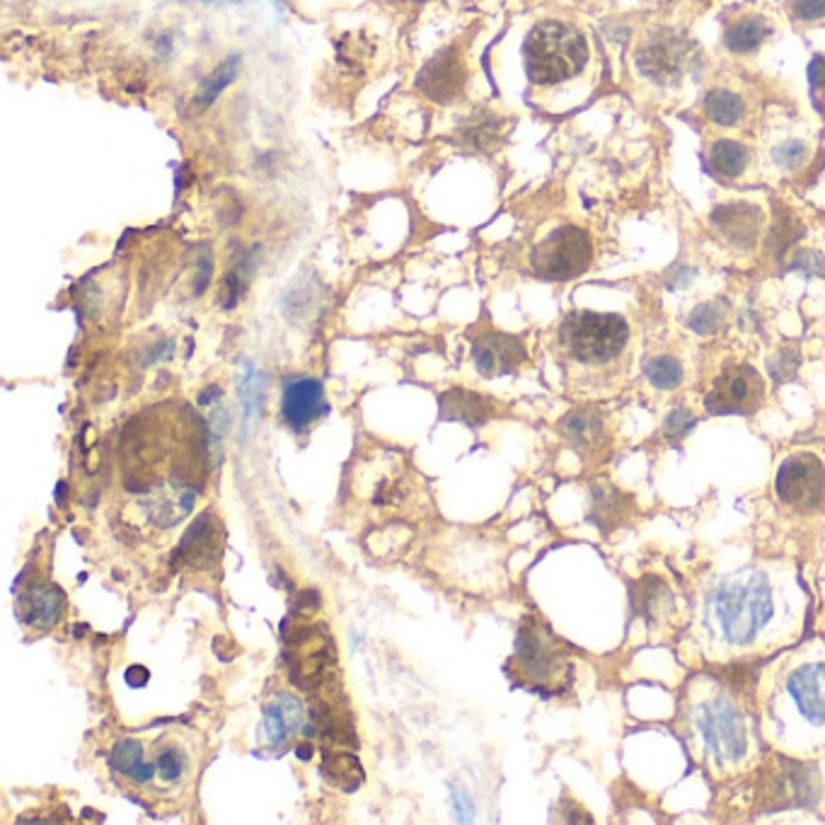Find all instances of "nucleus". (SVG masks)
<instances>
[{"label":"nucleus","instance_id":"f257e3e1","mask_svg":"<svg viewBox=\"0 0 825 825\" xmlns=\"http://www.w3.org/2000/svg\"><path fill=\"white\" fill-rule=\"evenodd\" d=\"M586 63V37L567 22H538L523 42L525 75L533 85L564 83L584 71Z\"/></svg>","mask_w":825,"mask_h":825},{"label":"nucleus","instance_id":"f03ea898","mask_svg":"<svg viewBox=\"0 0 825 825\" xmlns=\"http://www.w3.org/2000/svg\"><path fill=\"white\" fill-rule=\"evenodd\" d=\"M709 608L729 644H748L775 613L770 586L763 574L719 584L709 596Z\"/></svg>","mask_w":825,"mask_h":825},{"label":"nucleus","instance_id":"7ed1b4c3","mask_svg":"<svg viewBox=\"0 0 825 825\" xmlns=\"http://www.w3.org/2000/svg\"><path fill=\"white\" fill-rule=\"evenodd\" d=\"M569 659V646L545 622L525 617L521 630H518L513 663L528 688L538 690L542 695L567 690L571 673H574Z\"/></svg>","mask_w":825,"mask_h":825},{"label":"nucleus","instance_id":"20e7f679","mask_svg":"<svg viewBox=\"0 0 825 825\" xmlns=\"http://www.w3.org/2000/svg\"><path fill=\"white\" fill-rule=\"evenodd\" d=\"M630 342V325L622 315L574 310L559 325V344L574 361L600 363L615 361Z\"/></svg>","mask_w":825,"mask_h":825},{"label":"nucleus","instance_id":"39448f33","mask_svg":"<svg viewBox=\"0 0 825 825\" xmlns=\"http://www.w3.org/2000/svg\"><path fill=\"white\" fill-rule=\"evenodd\" d=\"M593 264V240L579 225H559L530 252V267L545 281H571Z\"/></svg>","mask_w":825,"mask_h":825},{"label":"nucleus","instance_id":"423d86ee","mask_svg":"<svg viewBox=\"0 0 825 825\" xmlns=\"http://www.w3.org/2000/svg\"><path fill=\"white\" fill-rule=\"evenodd\" d=\"M821 796L818 772L809 763L775 758L763 772V809L782 811L796 806H813Z\"/></svg>","mask_w":825,"mask_h":825},{"label":"nucleus","instance_id":"0eeeda50","mask_svg":"<svg viewBox=\"0 0 825 825\" xmlns=\"http://www.w3.org/2000/svg\"><path fill=\"white\" fill-rule=\"evenodd\" d=\"M777 499L799 513H816L825 509V465L816 455H792L777 470Z\"/></svg>","mask_w":825,"mask_h":825},{"label":"nucleus","instance_id":"6e6552de","mask_svg":"<svg viewBox=\"0 0 825 825\" xmlns=\"http://www.w3.org/2000/svg\"><path fill=\"white\" fill-rule=\"evenodd\" d=\"M765 402V380L748 363L724 368L712 383V390L705 397V409L709 414H755Z\"/></svg>","mask_w":825,"mask_h":825},{"label":"nucleus","instance_id":"1a4fd4ad","mask_svg":"<svg viewBox=\"0 0 825 825\" xmlns=\"http://www.w3.org/2000/svg\"><path fill=\"white\" fill-rule=\"evenodd\" d=\"M697 729L719 763H736L746 755V719L729 700H712L697 712Z\"/></svg>","mask_w":825,"mask_h":825},{"label":"nucleus","instance_id":"9d476101","mask_svg":"<svg viewBox=\"0 0 825 825\" xmlns=\"http://www.w3.org/2000/svg\"><path fill=\"white\" fill-rule=\"evenodd\" d=\"M695 44L678 32H656L637 51V68L656 85H675L695 63Z\"/></svg>","mask_w":825,"mask_h":825},{"label":"nucleus","instance_id":"9b49d317","mask_svg":"<svg viewBox=\"0 0 825 825\" xmlns=\"http://www.w3.org/2000/svg\"><path fill=\"white\" fill-rule=\"evenodd\" d=\"M465 83L467 66L458 46L438 51L434 59L421 68L417 78V88L438 105H450L458 97H463Z\"/></svg>","mask_w":825,"mask_h":825},{"label":"nucleus","instance_id":"f8f14e48","mask_svg":"<svg viewBox=\"0 0 825 825\" xmlns=\"http://www.w3.org/2000/svg\"><path fill=\"white\" fill-rule=\"evenodd\" d=\"M709 223L729 245L736 250H753L763 235V209L748 201H731V204H719L709 213Z\"/></svg>","mask_w":825,"mask_h":825},{"label":"nucleus","instance_id":"ddd939ff","mask_svg":"<svg viewBox=\"0 0 825 825\" xmlns=\"http://www.w3.org/2000/svg\"><path fill=\"white\" fill-rule=\"evenodd\" d=\"M472 359L484 378H499V375L518 371L528 359V351H525L523 339L516 334L484 332L472 344Z\"/></svg>","mask_w":825,"mask_h":825},{"label":"nucleus","instance_id":"4468645a","mask_svg":"<svg viewBox=\"0 0 825 825\" xmlns=\"http://www.w3.org/2000/svg\"><path fill=\"white\" fill-rule=\"evenodd\" d=\"M223 552V528L213 511H204L189 525L184 538L177 547V562L187 564L192 569H213V564L221 562Z\"/></svg>","mask_w":825,"mask_h":825},{"label":"nucleus","instance_id":"2eb2a0df","mask_svg":"<svg viewBox=\"0 0 825 825\" xmlns=\"http://www.w3.org/2000/svg\"><path fill=\"white\" fill-rule=\"evenodd\" d=\"M327 412L325 388L315 378L288 380L281 395V414L293 431H305Z\"/></svg>","mask_w":825,"mask_h":825},{"label":"nucleus","instance_id":"dca6fc26","mask_svg":"<svg viewBox=\"0 0 825 825\" xmlns=\"http://www.w3.org/2000/svg\"><path fill=\"white\" fill-rule=\"evenodd\" d=\"M787 690L811 724L825 726V663H806L789 675Z\"/></svg>","mask_w":825,"mask_h":825},{"label":"nucleus","instance_id":"f3484780","mask_svg":"<svg viewBox=\"0 0 825 825\" xmlns=\"http://www.w3.org/2000/svg\"><path fill=\"white\" fill-rule=\"evenodd\" d=\"M559 431L567 438V443L579 455H596L608 443V434H605L603 414L596 407L574 409L567 417L559 421Z\"/></svg>","mask_w":825,"mask_h":825},{"label":"nucleus","instance_id":"a211bd4d","mask_svg":"<svg viewBox=\"0 0 825 825\" xmlns=\"http://www.w3.org/2000/svg\"><path fill=\"white\" fill-rule=\"evenodd\" d=\"M634 509V499L630 494L620 492L615 484L596 482L591 489V509H588V521H591L600 533H613L615 528L625 525Z\"/></svg>","mask_w":825,"mask_h":825},{"label":"nucleus","instance_id":"6ab92c4d","mask_svg":"<svg viewBox=\"0 0 825 825\" xmlns=\"http://www.w3.org/2000/svg\"><path fill=\"white\" fill-rule=\"evenodd\" d=\"M438 407H441V419L463 421V424L472 426V429L484 426L496 414V405L489 397L463 388L443 392L438 397Z\"/></svg>","mask_w":825,"mask_h":825},{"label":"nucleus","instance_id":"aec40b11","mask_svg":"<svg viewBox=\"0 0 825 825\" xmlns=\"http://www.w3.org/2000/svg\"><path fill=\"white\" fill-rule=\"evenodd\" d=\"M63 615V591L61 588L42 584L32 586L22 593L20 598V620L25 625L39 627V630H49Z\"/></svg>","mask_w":825,"mask_h":825},{"label":"nucleus","instance_id":"412c9836","mask_svg":"<svg viewBox=\"0 0 825 825\" xmlns=\"http://www.w3.org/2000/svg\"><path fill=\"white\" fill-rule=\"evenodd\" d=\"M303 724V705L298 697L293 695H279L269 702L264 709L262 731L267 738L269 748H279L291 738Z\"/></svg>","mask_w":825,"mask_h":825},{"label":"nucleus","instance_id":"4be33fe9","mask_svg":"<svg viewBox=\"0 0 825 825\" xmlns=\"http://www.w3.org/2000/svg\"><path fill=\"white\" fill-rule=\"evenodd\" d=\"M630 605L632 617H644L646 625H654L671 613L673 593L661 579L646 576L630 586Z\"/></svg>","mask_w":825,"mask_h":825},{"label":"nucleus","instance_id":"5701e85b","mask_svg":"<svg viewBox=\"0 0 825 825\" xmlns=\"http://www.w3.org/2000/svg\"><path fill=\"white\" fill-rule=\"evenodd\" d=\"M112 770L117 775L126 777L134 784H150L155 782V763L153 758H148L146 746L138 738H121L117 746L112 748Z\"/></svg>","mask_w":825,"mask_h":825},{"label":"nucleus","instance_id":"b1692460","mask_svg":"<svg viewBox=\"0 0 825 825\" xmlns=\"http://www.w3.org/2000/svg\"><path fill=\"white\" fill-rule=\"evenodd\" d=\"M806 235V225L789 206L772 201V225L765 235V252L772 259H782Z\"/></svg>","mask_w":825,"mask_h":825},{"label":"nucleus","instance_id":"393cba45","mask_svg":"<svg viewBox=\"0 0 825 825\" xmlns=\"http://www.w3.org/2000/svg\"><path fill=\"white\" fill-rule=\"evenodd\" d=\"M750 165V148L734 138H719L709 150L707 167L719 180H736Z\"/></svg>","mask_w":825,"mask_h":825},{"label":"nucleus","instance_id":"a878e982","mask_svg":"<svg viewBox=\"0 0 825 825\" xmlns=\"http://www.w3.org/2000/svg\"><path fill=\"white\" fill-rule=\"evenodd\" d=\"M772 27L765 17L760 15H746L738 17V20L731 22L724 32V44L726 49L734 51V54H753L760 46L765 44V39L770 37Z\"/></svg>","mask_w":825,"mask_h":825},{"label":"nucleus","instance_id":"bb28decb","mask_svg":"<svg viewBox=\"0 0 825 825\" xmlns=\"http://www.w3.org/2000/svg\"><path fill=\"white\" fill-rule=\"evenodd\" d=\"M155 763V780L160 784H167V787H175V784H182L187 780L189 772V753L184 750L180 743L167 741L158 748V753L153 755Z\"/></svg>","mask_w":825,"mask_h":825},{"label":"nucleus","instance_id":"cd10ccee","mask_svg":"<svg viewBox=\"0 0 825 825\" xmlns=\"http://www.w3.org/2000/svg\"><path fill=\"white\" fill-rule=\"evenodd\" d=\"M705 114L719 126H736L746 117V102L736 92L717 88L709 90L705 97Z\"/></svg>","mask_w":825,"mask_h":825},{"label":"nucleus","instance_id":"c85d7f7f","mask_svg":"<svg viewBox=\"0 0 825 825\" xmlns=\"http://www.w3.org/2000/svg\"><path fill=\"white\" fill-rule=\"evenodd\" d=\"M238 68H240V56H228V59H225L221 66H218L216 71H213L209 78L199 85L192 105L199 109V112L201 109L211 107L213 102L218 100V95H221V92L228 88L235 78H238Z\"/></svg>","mask_w":825,"mask_h":825},{"label":"nucleus","instance_id":"c756f323","mask_svg":"<svg viewBox=\"0 0 825 825\" xmlns=\"http://www.w3.org/2000/svg\"><path fill=\"white\" fill-rule=\"evenodd\" d=\"M501 138H504V134H501V119L489 112L472 117L463 129L465 146H470L475 150H484V153H489V150H494L496 146H499Z\"/></svg>","mask_w":825,"mask_h":825},{"label":"nucleus","instance_id":"7c9ffc66","mask_svg":"<svg viewBox=\"0 0 825 825\" xmlns=\"http://www.w3.org/2000/svg\"><path fill=\"white\" fill-rule=\"evenodd\" d=\"M726 317H729V303L726 300H707V303H700L692 310L688 317V327L692 332L707 337V334H717L726 325Z\"/></svg>","mask_w":825,"mask_h":825},{"label":"nucleus","instance_id":"2f4dec72","mask_svg":"<svg viewBox=\"0 0 825 825\" xmlns=\"http://www.w3.org/2000/svg\"><path fill=\"white\" fill-rule=\"evenodd\" d=\"M644 373L651 380V385L659 390H675L683 383L685 375L683 363L675 359V356H654V359L646 361Z\"/></svg>","mask_w":825,"mask_h":825},{"label":"nucleus","instance_id":"473e14b6","mask_svg":"<svg viewBox=\"0 0 825 825\" xmlns=\"http://www.w3.org/2000/svg\"><path fill=\"white\" fill-rule=\"evenodd\" d=\"M264 375L257 371L255 366H250L247 363L245 366V375H242L240 380V400H242V407H245V419H255L259 417V412H262L264 407Z\"/></svg>","mask_w":825,"mask_h":825},{"label":"nucleus","instance_id":"72a5a7b5","mask_svg":"<svg viewBox=\"0 0 825 825\" xmlns=\"http://www.w3.org/2000/svg\"><path fill=\"white\" fill-rule=\"evenodd\" d=\"M809 155V143L799 141V138H789V141L780 143V146L772 150V160H775L782 170H796V167H801L809 160Z\"/></svg>","mask_w":825,"mask_h":825},{"label":"nucleus","instance_id":"f704fd0d","mask_svg":"<svg viewBox=\"0 0 825 825\" xmlns=\"http://www.w3.org/2000/svg\"><path fill=\"white\" fill-rule=\"evenodd\" d=\"M799 363H801L799 351L782 349V351H777L770 361H767V373H770V378L775 380L777 385L789 383V380L796 375V371H799Z\"/></svg>","mask_w":825,"mask_h":825},{"label":"nucleus","instance_id":"c9c22d12","mask_svg":"<svg viewBox=\"0 0 825 825\" xmlns=\"http://www.w3.org/2000/svg\"><path fill=\"white\" fill-rule=\"evenodd\" d=\"M697 419L688 407H675L666 419H663V436L668 441H683L685 436L695 429Z\"/></svg>","mask_w":825,"mask_h":825},{"label":"nucleus","instance_id":"e433bc0d","mask_svg":"<svg viewBox=\"0 0 825 825\" xmlns=\"http://www.w3.org/2000/svg\"><path fill=\"white\" fill-rule=\"evenodd\" d=\"M789 13L796 22H818L825 17V0H789Z\"/></svg>","mask_w":825,"mask_h":825},{"label":"nucleus","instance_id":"4c0bfd02","mask_svg":"<svg viewBox=\"0 0 825 825\" xmlns=\"http://www.w3.org/2000/svg\"><path fill=\"white\" fill-rule=\"evenodd\" d=\"M787 269L801 271V274H806V276H825V259L818 255V252L804 250L792 259V264H789Z\"/></svg>","mask_w":825,"mask_h":825},{"label":"nucleus","instance_id":"58836bf2","mask_svg":"<svg viewBox=\"0 0 825 825\" xmlns=\"http://www.w3.org/2000/svg\"><path fill=\"white\" fill-rule=\"evenodd\" d=\"M724 675L726 683L731 685V688L738 690V692H746L753 688L755 683V668L753 666H729L721 671Z\"/></svg>","mask_w":825,"mask_h":825},{"label":"nucleus","instance_id":"ea45409f","mask_svg":"<svg viewBox=\"0 0 825 825\" xmlns=\"http://www.w3.org/2000/svg\"><path fill=\"white\" fill-rule=\"evenodd\" d=\"M453 789V794H450V799H453V809L458 813V821H472V813H475V806H472L470 796L463 789Z\"/></svg>","mask_w":825,"mask_h":825},{"label":"nucleus","instance_id":"a19ab883","mask_svg":"<svg viewBox=\"0 0 825 825\" xmlns=\"http://www.w3.org/2000/svg\"><path fill=\"white\" fill-rule=\"evenodd\" d=\"M809 83L813 90L825 88V56H816L809 63Z\"/></svg>","mask_w":825,"mask_h":825},{"label":"nucleus","instance_id":"79ce46f5","mask_svg":"<svg viewBox=\"0 0 825 825\" xmlns=\"http://www.w3.org/2000/svg\"><path fill=\"white\" fill-rule=\"evenodd\" d=\"M209 3H211V0H209ZM213 3H218V0H213ZM238 3H240V0H238Z\"/></svg>","mask_w":825,"mask_h":825}]
</instances>
